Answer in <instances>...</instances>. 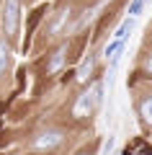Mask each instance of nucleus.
I'll list each match as a JSON object with an SVG mask.
<instances>
[{"label": "nucleus", "instance_id": "obj_1", "mask_svg": "<svg viewBox=\"0 0 152 155\" xmlns=\"http://www.w3.org/2000/svg\"><path fill=\"white\" fill-rule=\"evenodd\" d=\"M18 18H21V3L18 0H5V8H3V31H5V36H16Z\"/></svg>", "mask_w": 152, "mask_h": 155}, {"label": "nucleus", "instance_id": "obj_2", "mask_svg": "<svg viewBox=\"0 0 152 155\" xmlns=\"http://www.w3.org/2000/svg\"><path fill=\"white\" fill-rule=\"evenodd\" d=\"M98 98H101V85H93V91L82 93L80 98L75 101V106H72V116H77V119L88 116V114H90V109L98 104Z\"/></svg>", "mask_w": 152, "mask_h": 155}, {"label": "nucleus", "instance_id": "obj_3", "mask_svg": "<svg viewBox=\"0 0 152 155\" xmlns=\"http://www.w3.org/2000/svg\"><path fill=\"white\" fill-rule=\"evenodd\" d=\"M57 145H62V132L60 129H47V132H41L34 140V147L36 150H52Z\"/></svg>", "mask_w": 152, "mask_h": 155}, {"label": "nucleus", "instance_id": "obj_4", "mask_svg": "<svg viewBox=\"0 0 152 155\" xmlns=\"http://www.w3.org/2000/svg\"><path fill=\"white\" fill-rule=\"evenodd\" d=\"M139 116L147 124H152V96H147V98L139 104Z\"/></svg>", "mask_w": 152, "mask_h": 155}, {"label": "nucleus", "instance_id": "obj_5", "mask_svg": "<svg viewBox=\"0 0 152 155\" xmlns=\"http://www.w3.org/2000/svg\"><path fill=\"white\" fill-rule=\"evenodd\" d=\"M131 26H134V21H131V18H126L124 23H121L119 28H116V34H114V41H126V36H129V31H131Z\"/></svg>", "mask_w": 152, "mask_h": 155}, {"label": "nucleus", "instance_id": "obj_6", "mask_svg": "<svg viewBox=\"0 0 152 155\" xmlns=\"http://www.w3.org/2000/svg\"><path fill=\"white\" fill-rule=\"evenodd\" d=\"M65 52H67V47L62 44L60 49L54 52V57H52V62H49V72H54V70H60V65L65 62Z\"/></svg>", "mask_w": 152, "mask_h": 155}, {"label": "nucleus", "instance_id": "obj_7", "mask_svg": "<svg viewBox=\"0 0 152 155\" xmlns=\"http://www.w3.org/2000/svg\"><path fill=\"white\" fill-rule=\"evenodd\" d=\"M90 72H93V57H88V60L80 65V70H77V80H80V83H85L88 78H90Z\"/></svg>", "mask_w": 152, "mask_h": 155}, {"label": "nucleus", "instance_id": "obj_8", "mask_svg": "<svg viewBox=\"0 0 152 155\" xmlns=\"http://www.w3.org/2000/svg\"><path fill=\"white\" fill-rule=\"evenodd\" d=\"M8 54H11L8 44H5V41H0V75H3V72H5V67H8Z\"/></svg>", "mask_w": 152, "mask_h": 155}, {"label": "nucleus", "instance_id": "obj_9", "mask_svg": "<svg viewBox=\"0 0 152 155\" xmlns=\"http://www.w3.org/2000/svg\"><path fill=\"white\" fill-rule=\"evenodd\" d=\"M142 5H144V0H131V5H129V16H139L142 13Z\"/></svg>", "mask_w": 152, "mask_h": 155}, {"label": "nucleus", "instance_id": "obj_10", "mask_svg": "<svg viewBox=\"0 0 152 155\" xmlns=\"http://www.w3.org/2000/svg\"><path fill=\"white\" fill-rule=\"evenodd\" d=\"M41 13H44V8H36V11H34L31 21H28V31H34V26H36V23H39V18H41Z\"/></svg>", "mask_w": 152, "mask_h": 155}, {"label": "nucleus", "instance_id": "obj_11", "mask_svg": "<svg viewBox=\"0 0 152 155\" xmlns=\"http://www.w3.org/2000/svg\"><path fill=\"white\" fill-rule=\"evenodd\" d=\"M144 70H147V72H152V54H150V60L144 62Z\"/></svg>", "mask_w": 152, "mask_h": 155}, {"label": "nucleus", "instance_id": "obj_12", "mask_svg": "<svg viewBox=\"0 0 152 155\" xmlns=\"http://www.w3.org/2000/svg\"><path fill=\"white\" fill-rule=\"evenodd\" d=\"M0 111H3V104H0Z\"/></svg>", "mask_w": 152, "mask_h": 155}]
</instances>
